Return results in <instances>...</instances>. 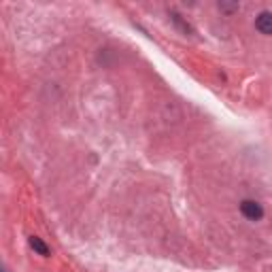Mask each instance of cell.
Segmentation results:
<instances>
[{
    "instance_id": "obj_2",
    "label": "cell",
    "mask_w": 272,
    "mask_h": 272,
    "mask_svg": "<svg viewBox=\"0 0 272 272\" xmlns=\"http://www.w3.org/2000/svg\"><path fill=\"white\" fill-rule=\"evenodd\" d=\"M255 28L261 34H272V13L270 11H261L255 20Z\"/></svg>"
},
{
    "instance_id": "obj_5",
    "label": "cell",
    "mask_w": 272,
    "mask_h": 272,
    "mask_svg": "<svg viewBox=\"0 0 272 272\" xmlns=\"http://www.w3.org/2000/svg\"><path fill=\"white\" fill-rule=\"evenodd\" d=\"M3 272H7V270H3Z\"/></svg>"
},
{
    "instance_id": "obj_4",
    "label": "cell",
    "mask_w": 272,
    "mask_h": 272,
    "mask_svg": "<svg viewBox=\"0 0 272 272\" xmlns=\"http://www.w3.org/2000/svg\"><path fill=\"white\" fill-rule=\"evenodd\" d=\"M219 9L221 11H228V13L238 11V3H219Z\"/></svg>"
},
{
    "instance_id": "obj_1",
    "label": "cell",
    "mask_w": 272,
    "mask_h": 272,
    "mask_svg": "<svg viewBox=\"0 0 272 272\" xmlns=\"http://www.w3.org/2000/svg\"><path fill=\"white\" fill-rule=\"evenodd\" d=\"M240 213L251 221H259L261 217H264V208H261V204L255 202V200H242L240 202Z\"/></svg>"
},
{
    "instance_id": "obj_3",
    "label": "cell",
    "mask_w": 272,
    "mask_h": 272,
    "mask_svg": "<svg viewBox=\"0 0 272 272\" xmlns=\"http://www.w3.org/2000/svg\"><path fill=\"white\" fill-rule=\"evenodd\" d=\"M30 247L36 251V253H39V255H49V247H47V244H45L39 236H30Z\"/></svg>"
}]
</instances>
